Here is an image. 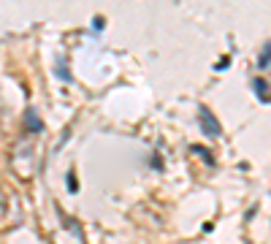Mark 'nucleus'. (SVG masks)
Instances as JSON below:
<instances>
[{
  "label": "nucleus",
  "mask_w": 271,
  "mask_h": 244,
  "mask_svg": "<svg viewBox=\"0 0 271 244\" xmlns=\"http://www.w3.org/2000/svg\"><path fill=\"white\" fill-rule=\"evenodd\" d=\"M92 27H95V30H100V27H103V19L95 17V19H92Z\"/></svg>",
  "instance_id": "obj_6"
},
{
  "label": "nucleus",
  "mask_w": 271,
  "mask_h": 244,
  "mask_svg": "<svg viewBox=\"0 0 271 244\" xmlns=\"http://www.w3.org/2000/svg\"><path fill=\"white\" fill-rule=\"evenodd\" d=\"M25 125L30 128L33 133H41V131H43V122L38 119V114H35L33 109H27V111H25Z\"/></svg>",
  "instance_id": "obj_2"
},
{
  "label": "nucleus",
  "mask_w": 271,
  "mask_h": 244,
  "mask_svg": "<svg viewBox=\"0 0 271 244\" xmlns=\"http://www.w3.org/2000/svg\"><path fill=\"white\" fill-rule=\"evenodd\" d=\"M193 152H195V155H201L203 160L209 163V166H211V163H214V160H211V155H209V152H206V149H203V147H193Z\"/></svg>",
  "instance_id": "obj_4"
},
{
  "label": "nucleus",
  "mask_w": 271,
  "mask_h": 244,
  "mask_svg": "<svg viewBox=\"0 0 271 244\" xmlns=\"http://www.w3.org/2000/svg\"><path fill=\"white\" fill-rule=\"evenodd\" d=\"M198 125L201 131L209 136V139H217L220 133H223V128H220V122L214 119V114H211L206 106H198Z\"/></svg>",
  "instance_id": "obj_1"
},
{
  "label": "nucleus",
  "mask_w": 271,
  "mask_h": 244,
  "mask_svg": "<svg viewBox=\"0 0 271 244\" xmlns=\"http://www.w3.org/2000/svg\"><path fill=\"white\" fill-rule=\"evenodd\" d=\"M268 68H271V44L263 46L258 57V71H268Z\"/></svg>",
  "instance_id": "obj_3"
},
{
  "label": "nucleus",
  "mask_w": 271,
  "mask_h": 244,
  "mask_svg": "<svg viewBox=\"0 0 271 244\" xmlns=\"http://www.w3.org/2000/svg\"><path fill=\"white\" fill-rule=\"evenodd\" d=\"M68 188H71V193H76V179H73V174H68Z\"/></svg>",
  "instance_id": "obj_5"
}]
</instances>
